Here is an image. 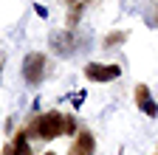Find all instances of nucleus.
<instances>
[{"instance_id":"f257e3e1","label":"nucleus","mask_w":158,"mask_h":155,"mask_svg":"<svg viewBox=\"0 0 158 155\" xmlns=\"http://www.w3.org/2000/svg\"><path fill=\"white\" fill-rule=\"evenodd\" d=\"M28 133L37 135V138L51 141V138H56V135H62V133H73V135H76V124H73L71 116H62V113L51 110V113L37 116V119L28 124Z\"/></svg>"},{"instance_id":"f03ea898","label":"nucleus","mask_w":158,"mask_h":155,"mask_svg":"<svg viewBox=\"0 0 158 155\" xmlns=\"http://www.w3.org/2000/svg\"><path fill=\"white\" fill-rule=\"evenodd\" d=\"M43 71H45V56L43 54H28L23 62V76L28 85H40L43 82Z\"/></svg>"},{"instance_id":"7ed1b4c3","label":"nucleus","mask_w":158,"mask_h":155,"mask_svg":"<svg viewBox=\"0 0 158 155\" xmlns=\"http://www.w3.org/2000/svg\"><path fill=\"white\" fill-rule=\"evenodd\" d=\"M85 76H88L90 82H113V79L122 76V68H118V65H99V62H90V65L85 68Z\"/></svg>"},{"instance_id":"20e7f679","label":"nucleus","mask_w":158,"mask_h":155,"mask_svg":"<svg viewBox=\"0 0 158 155\" xmlns=\"http://www.w3.org/2000/svg\"><path fill=\"white\" fill-rule=\"evenodd\" d=\"M93 152H96V138H93V133H90V130L82 127V130L73 135L68 155H93Z\"/></svg>"},{"instance_id":"39448f33","label":"nucleus","mask_w":158,"mask_h":155,"mask_svg":"<svg viewBox=\"0 0 158 155\" xmlns=\"http://www.w3.org/2000/svg\"><path fill=\"white\" fill-rule=\"evenodd\" d=\"M135 104H138V110H141V113H147L150 119H155V116H158V104L152 102V93H150L147 85H135Z\"/></svg>"},{"instance_id":"423d86ee","label":"nucleus","mask_w":158,"mask_h":155,"mask_svg":"<svg viewBox=\"0 0 158 155\" xmlns=\"http://www.w3.org/2000/svg\"><path fill=\"white\" fill-rule=\"evenodd\" d=\"M6 155H31V147H28V141H26V133H20L17 138L11 141V147L6 149Z\"/></svg>"},{"instance_id":"0eeeda50","label":"nucleus","mask_w":158,"mask_h":155,"mask_svg":"<svg viewBox=\"0 0 158 155\" xmlns=\"http://www.w3.org/2000/svg\"><path fill=\"white\" fill-rule=\"evenodd\" d=\"M118 40H124V34H110V37H107V43H110V45L118 43Z\"/></svg>"},{"instance_id":"6e6552de","label":"nucleus","mask_w":158,"mask_h":155,"mask_svg":"<svg viewBox=\"0 0 158 155\" xmlns=\"http://www.w3.org/2000/svg\"><path fill=\"white\" fill-rule=\"evenodd\" d=\"M43 155H56V152H43Z\"/></svg>"},{"instance_id":"1a4fd4ad","label":"nucleus","mask_w":158,"mask_h":155,"mask_svg":"<svg viewBox=\"0 0 158 155\" xmlns=\"http://www.w3.org/2000/svg\"><path fill=\"white\" fill-rule=\"evenodd\" d=\"M0 65H3V62H0Z\"/></svg>"},{"instance_id":"9d476101","label":"nucleus","mask_w":158,"mask_h":155,"mask_svg":"<svg viewBox=\"0 0 158 155\" xmlns=\"http://www.w3.org/2000/svg\"><path fill=\"white\" fill-rule=\"evenodd\" d=\"M71 3H73V0H71Z\"/></svg>"}]
</instances>
